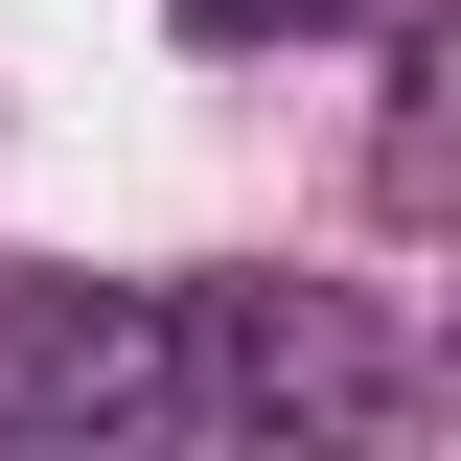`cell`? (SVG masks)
I'll list each match as a JSON object with an SVG mask.
<instances>
[{"label": "cell", "mask_w": 461, "mask_h": 461, "mask_svg": "<svg viewBox=\"0 0 461 461\" xmlns=\"http://www.w3.org/2000/svg\"><path fill=\"white\" fill-rule=\"evenodd\" d=\"M162 23H185L208 69H230V47H277V23H346V0H162Z\"/></svg>", "instance_id": "7a4b0ae2"}, {"label": "cell", "mask_w": 461, "mask_h": 461, "mask_svg": "<svg viewBox=\"0 0 461 461\" xmlns=\"http://www.w3.org/2000/svg\"><path fill=\"white\" fill-rule=\"evenodd\" d=\"M162 415H185V300L162 277H0V438L23 461L162 438Z\"/></svg>", "instance_id": "6da1fadb"}]
</instances>
